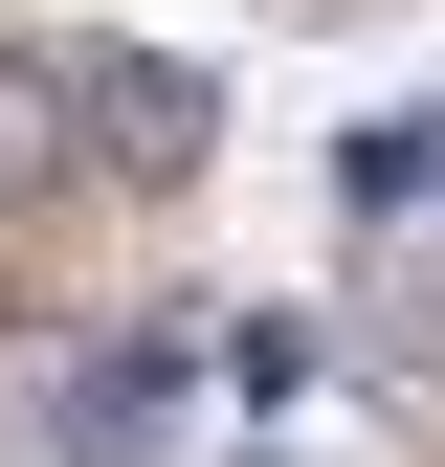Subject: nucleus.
<instances>
[{"mask_svg": "<svg viewBox=\"0 0 445 467\" xmlns=\"http://www.w3.org/2000/svg\"><path fill=\"white\" fill-rule=\"evenodd\" d=\"M201 379H222V334L201 312H156V334H23L0 357V423H23L45 467H179V423H201Z\"/></svg>", "mask_w": 445, "mask_h": 467, "instance_id": "1", "label": "nucleus"}, {"mask_svg": "<svg viewBox=\"0 0 445 467\" xmlns=\"http://www.w3.org/2000/svg\"><path fill=\"white\" fill-rule=\"evenodd\" d=\"M67 89H89V156H111V179L201 201V156H222V89L179 67V45H67Z\"/></svg>", "mask_w": 445, "mask_h": 467, "instance_id": "2", "label": "nucleus"}, {"mask_svg": "<svg viewBox=\"0 0 445 467\" xmlns=\"http://www.w3.org/2000/svg\"><path fill=\"white\" fill-rule=\"evenodd\" d=\"M67 156H89L67 45H0V223H23V201H67Z\"/></svg>", "mask_w": 445, "mask_h": 467, "instance_id": "3", "label": "nucleus"}, {"mask_svg": "<svg viewBox=\"0 0 445 467\" xmlns=\"http://www.w3.org/2000/svg\"><path fill=\"white\" fill-rule=\"evenodd\" d=\"M445 201V111H401V134H334V223H401Z\"/></svg>", "mask_w": 445, "mask_h": 467, "instance_id": "4", "label": "nucleus"}]
</instances>
